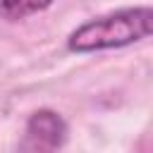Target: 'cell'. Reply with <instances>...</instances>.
<instances>
[{
  "label": "cell",
  "mask_w": 153,
  "mask_h": 153,
  "mask_svg": "<svg viewBox=\"0 0 153 153\" xmlns=\"http://www.w3.org/2000/svg\"><path fill=\"white\" fill-rule=\"evenodd\" d=\"M53 0H0V19L5 22H19L29 14H36L45 7H50Z\"/></svg>",
  "instance_id": "cell-3"
},
{
  "label": "cell",
  "mask_w": 153,
  "mask_h": 153,
  "mask_svg": "<svg viewBox=\"0 0 153 153\" xmlns=\"http://www.w3.org/2000/svg\"><path fill=\"white\" fill-rule=\"evenodd\" d=\"M67 139V124L55 110H36L24 127L17 153H57Z\"/></svg>",
  "instance_id": "cell-2"
},
{
  "label": "cell",
  "mask_w": 153,
  "mask_h": 153,
  "mask_svg": "<svg viewBox=\"0 0 153 153\" xmlns=\"http://www.w3.org/2000/svg\"><path fill=\"white\" fill-rule=\"evenodd\" d=\"M151 24H153V10L148 5L124 7V10L84 22L69 33L67 45L74 53H93V50L131 45L136 41L148 38Z\"/></svg>",
  "instance_id": "cell-1"
}]
</instances>
